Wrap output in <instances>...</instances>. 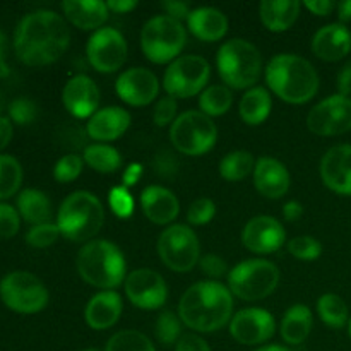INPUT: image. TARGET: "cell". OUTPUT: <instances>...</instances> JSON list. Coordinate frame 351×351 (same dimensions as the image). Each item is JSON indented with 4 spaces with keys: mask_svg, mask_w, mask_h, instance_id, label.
<instances>
[{
    "mask_svg": "<svg viewBox=\"0 0 351 351\" xmlns=\"http://www.w3.org/2000/svg\"><path fill=\"white\" fill-rule=\"evenodd\" d=\"M71 31L60 14L38 9L17 23L14 48L21 62L33 67L48 65L67 51Z\"/></svg>",
    "mask_w": 351,
    "mask_h": 351,
    "instance_id": "obj_1",
    "label": "cell"
},
{
    "mask_svg": "<svg viewBox=\"0 0 351 351\" xmlns=\"http://www.w3.org/2000/svg\"><path fill=\"white\" fill-rule=\"evenodd\" d=\"M178 315L187 328L197 332L219 331L232 321V291L218 281H199L182 295Z\"/></svg>",
    "mask_w": 351,
    "mask_h": 351,
    "instance_id": "obj_2",
    "label": "cell"
},
{
    "mask_svg": "<svg viewBox=\"0 0 351 351\" xmlns=\"http://www.w3.org/2000/svg\"><path fill=\"white\" fill-rule=\"evenodd\" d=\"M266 82L271 91L290 105H304L319 91V74L307 58L295 53H280L266 67Z\"/></svg>",
    "mask_w": 351,
    "mask_h": 351,
    "instance_id": "obj_3",
    "label": "cell"
},
{
    "mask_svg": "<svg viewBox=\"0 0 351 351\" xmlns=\"http://www.w3.org/2000/svg\"><path fill=\"white\" fill-rule=\"evenodd\" d=\"M77 273L88 285L103 290L120 287L127 278L122 250L108 240H91L77 254Z\"/></svg>",
    "mask_w": 351,
    "mask_h": 351,
    "instance_id": "obj_4",
    "label": "cell"
},
{
    "mask_svg": "<svg viewBox=\"0 0 351 351\" xmlns=\"http://www.w3.org/2000/svg\"><path fill=\"white\" fill-rule=\"evenodd\" d=\"M105 223L101 201L88 191H77L62 201L57 213L60 235L72 242H91Z\"/></svg>",
    "mask_w": 351,
    "mask_h": 351,
    "instance_id": "obj_5",
    "label": "cell"
},
{
    "mask_svg": "<svg viewBox=\"0 0 351 351\" xmlns=\"http://www.w3.org/2000/svg\"><path fill=\"white\" fill-rule=\"evenodd\" d=\"M216 65L221 81L233 89H250L263 74V57L256 45L233 38L219 47Z\"/></svg>",
    "mask_w": 351,
    "mask_h": 351,
    "instance_id": "obj_6",
    "label": "cell"
},
{
    "mask_svg": "<svg viewBox=\"0 0 351 351\" xmlns=\"http://www.w3.org/2000/svg\"><path fill=\"white\" fill-rule=\"evenodd\" d=\"M187 43V29L173 17H151L141 31V48L153 64H168L177 60Z\"/></svg>",
    "mask_w": 351,
    "mask_h": 351,
    "instance_id": "obj_7",
    "label": "cell"
},
{
    "mask_svg": "<svg viewBox=\"0 0 351 351\" xmlns=\"http://www.w3.org/2000/svg\"><path fill=\"white\" fill-rule=\"evenodd\" d=\"M280 285V269L266 259H247L228 273V288L240 300L267 298Z\"/></svg>",
    "mask_w": 351,
    "mask_h": 351,
    "instance_id": "obj_8",
    "label": "cell"
},
{
    "mask_svg": "<svg viewBox=\"0 0 351 351\" xmlns=\"http://www.w3.org/2000/svg\"><path fill=\"white\" fill-rule=\"evenodd\" d=\"M170 141L175 149L187 156H202L216 146L218 127L201 110L180 113L170 127Z\"/></svg>",
    "mask_w": 351,
    "mask_h": 351,
    "instance_id": "obj_9",
    "label": "cell"
},
{
    "mask_svg": "<svg viewBox=\"0 0 351 351\" xmlns=\"http://www.w3.org/2000/svg\"><path fill=\"white\" fill-rule=\"evenodd\" d=\"M3 304L21 314H36L48 304V290L29 271H10L0 280Z\"/></svg>",
    "mask_w": 351,
    "mask_h": 351,
    "instance_id": "obj_10",
    "label": "cell"
},
{
    "mask_svg": "<svg viewBox=\"0 0 351 351\" xmlns=\"http://www.w3.org/2000/svg\"><path fill=\"white\" fill-rule=\"evenodd\" d=\"M209 77H211V67L204 57L182 55L168 65L163 75V88L171 98L185 99L201 95Z\"/></svg>",
    "mask_w": 351,
    "mask_h": 351,
    "instance_id": "obj_11",
    "label": "cell"
},
{
    "mask_svg": "<svg viewBox=\"0 0 351 351\" xmlns=\"http://www.w3.org/2000/svg\"><path fill=\"white\" fill-rule=\"evenodd\" d=\"M158 254L168 269L187 273L201 261V245L187 225H170L158 239Z\"/></svg>",
    "mask_w": 351,
    "mask_h": 351,
    "instance_id": "obj_12",
    "label": "cell"
},
{
    "mask_svg": "<svg viewBox=\"0 0 351 351\" xmlns=\"http://www.w3.org/2000/svg\"><path fill=\"white\" fill-rule=\"evenodd\" d=\"M86 55L95 71L112 74L125 64L127 41L115 27H101L89 36Z\"/></svg>",
    "mask_w": 351,
    "mask_h": 351,
    "instance_id": "obj_13",
    "label": "cell"
},
{
    "mask_svg": "<svg viewBox=\"0 0 351 351\" xmlns=\"http://www.w3.org/2000/svg\"><path fill=\"white\" fill-rule=\"evenodd\" d=\"M307 127L321 137L339 136L351 130V98L332 95L322 99L307 115Z\"/></svg>",
    "mask_w": 351,
    "mask_h": 351,
    "instance_id": "obj_14",
    "label": "cell"
},
{
    "mask_svg": "<svg viewBox=\"0 0 351 351\" xmlns=\"http://www.w3.org/2000/svg\"><path fill=\"white\" fill-rule=\"evenodd\" d=\"M123 288H125V295L130 304L143 311L161 308L168 298V287L165 278L147 267H141L127 274Z\"/></svg>",
    "mask_w": 351,
    "mask_h": 351,
    "instance_id": "obj_15",
    "label": "cell"
},
{
    "mask_svg": "<svg viewBox=\"0 0 351 351\" xmlns=\"http://www.w3.org/2000/svg\"><path fill=\"white\" fill-rule=\"evenodd\" d=\"M274 331H276V322L266 308H243L230 321L232 338L245 346H256L269 341L274 336Z\"/></svg>",
    "mask_w": 351,
    "mask_h": 351,
    "instance_id": "obj_16",
    "label": "cell"
},
{
    "mask_svg": "<svg viewBox=\"0 0 351 351\" xmlns=\"http://www.w3.org/2000/svg\"><path fill=\"white\" fill-rule=\"evenodd\" d=\"M115 91L123 103L130 106H147L160 93V81L149 69L132 67L119 75Z\"/></svg>",
    "mask_w": 351,
    "mask_h": 351,
    "instance_id": "obj_17",
    "label": "cell"
},
{
    "mask_svg": "<svg viewBox=\"0 0 351 351\" xmlns=\"http://www.w3.org/2000/svg\"><path fill=\"white\" fill-rule=\"evenodd\" d=\"M287 242L283 225L273 216H256L242 230V243L254 254L278 252Z\"/></svg>",
    "mask_w": 351,
    "mask_h": 351,
    "instance_id": "obj_18",
    "label": "cell"
},
{
    "mask_svg": "<svg viewBox=\"0 0 351 351\" xmlns=\"http://www.w3.org/2000/svg\"><path fill=\"white\" fill-rule=\"evenodd\" d=\"M62 103L75 119H91L98 112L99 88L89 75L77 74L65 82Z\"/></svg>",
    "mask_w": 351,
    "mask_h": 351,
    "instance_id": "obj_19",
    "label": "cell"
},
{
    "mask_svg": "<svg viewBox=\"0 0 351 351\" xmlns=\"http://www.w3.org/2000/svg\"><path fill=\"white\" fill-rule=\"evenodd\" d=\"M321 178L339 195H351V144L332 146L321 160Z\"/></svg>",
    "mask_w": 351,
    "mask_h": 351,
    "instance_id": "obj_20",
    "label": "cell"
},
{
    "mask_svg": "<svg viewBox=\"0 0 351 351\" xmlns=\"http://www.w3.org/2000/svg\"><path fill=\"white\" fill-rule=\"evenodd\" d=\"M252 175L257 192L267 199L283 197L288 192V189H290V171L276 158H259L256 161Z\"/></svg>",
    "mask_w": 351,
    "mask_h": 351,
    "instance_id": "obj_21",
    "label": "cell"
},
{
    "mask_svg": "<svg viewBox=\"0 0 351 351\" xmlns=\"http://www.w3.org/2000/svg\"><path fill=\"white\" fill-rule=\"evenodd\" d=\"M139 201L144 216L154 225H170L180 213V202L177 195L170 189L161 185H147L141 192Z\"/></svg>",
    "mask_w": 351,
    "mask_h": 351,
    "instance_id": "obj_22",
    "label": "cell"
},
{
    "mask_svg": "<svg viewBox=\"0 0 351 351\" xmlns=\"http://www.w3.org/2000/svg\"><path fill=\"white\" fill-rule=\"evenodd\" d=\"M130 113L122 106H106L98 110L86 123V134L101 144L117 141L130 127Z\"/></svg>",
    "mask_w": 351,
    "mask_h": 351,
    "instance_id": "obj_23",
    "label": "cell"
},
{
    "mask_svg": "<svg viewBox=\"0 0 351 351\" xmlns=\"http://www.w3.org/2000/svg\"><path fill=\"white\" fill-rule=\"evenodd\" d=\"M312 51L324 62H338L351 51V33L341 23L322 26L312 38Z\"/></svg>",
    "mask_w": 351,
    "mask_h": 351,
    "instance_id": "obj_24",
    "label": "cell"
},
{
    "mask_svg": "<svg viewBox=\"0 0 351 351\" xmlns=\"http://www.w3.org/2000/svg\"><path fill=\"white\" fill-rule=\"evenodd\" d=\"M122 311V297L115 290H103L91 297L86 305V324L95 331H105L119 322Z\"/></svg>",
    "mask_w": 351,
    "mask_h": 351,
    "instance_id": "obj_25",
    "label": "cell"
},
{
    "mask_svg": "<svg viewBox=\"0 0 351 351\" xmlns=\"http://www.w3.org/2000/svg\"><path fill=\"white\" fill-rule=\"evenodd\" d=\"M65 19L82 31H98L108 21V7L101 0H65L62 2Z\"/></svg>",
    "mask_w": 351,
    "mask_h": 351,
    "instance_id": "obj_26",
    "label": "cell"
},
{
    "mask_svg": "<svg viewBox=\"0 0 351 351\" xmlns=\"http://www.w3.org/2000/svg\"><path fill=\"white\" fill-rule=\"evenodd\" d=\"M187 29L197 40L213 43L228 33V17L215 7H197L189 14Z\"/></svg>",
    "mask_w": 351,
    "mask_h": 351,
    "instance_id": "obj_27",
    "label": "cell"
},
{
    "mask_svg": "<svg viewBox=\"0 0 351 351\" xmlns=\"http://www.w3.org/2000/svg\"><path fill=\"white\" fill-rule=\"evenodd\" d=\"M259 16L266 29L283 33L297 23L300 2L297 0H264L259 5Z\"/></svg>",
    "mask_w": 351,
    "mask_h": 351,
    "instance_id": "obj_28",
    "label": "cell"
},
{
    "mask_svg": "<svg viewBox=\"0 0 351 351\" xmlns=\"http://www.w3.org/2000/svg\"><path fill=\"white\" fill-rule=\"evenodd\" d=\"M271 108H273V99H271L269 91L261 86H254V88L247 89L245 95L240 99L239 113L240 119L247 125L256 127L269 119Z\"/></svg>",
    "mask_w": 351,
    "mask_h": 351,
    "instance_id": "obj_29",
    "label": "cell"
},
{
    "mask_svg": "<svg viewBox=\"0 0 351 351\" xmlns=\"http://www.w3.org/2000/svg\"><path fill=\"white\" fill-rule=\"evenodd\" d=\"M314 326V317L307 305H293L285 312L281 321V338L288 345H302L308 338Z\"/></svg>",
    "mask_w": 351,
    "mask_h": 351,
    "instance_id": "obj_30",
    "label": "cell"
},
{
    "mask_svg": "<svg viewBox=\"0 0 351 351\" xmlns=\"http://www.w3.org/2000/svg\"><path fill=\"white\" fill-rule=\"evenodd\" d=\"M17 209L19 215L31 225H43L50 223L51 218V204L47 194L38 189H24L17 195Z\"/></svg>",
    "mask_w": 351,
    "mask_h": 351,
    "instance_id": "obj_31",
    "label": "cell"
},
{
    "mask_svg": "<svg viewBox=\"0 0 351 351\" xmlns=\"http://www.w3.org/2000/svg\"><path fill=\"white\" fill-rule=\"evenodd\" d=\"M82 160L89 168L99 173H113L122 167V156L110 144H91L82 153Z\"/></svg>",
    "mask_w": 351,
    "mask_h": 351,
    "instance_id": "obj_32",
    "label": "cell"
},
{
    "mask_svg": "<svg viewBox=\"0 0 351 351\" xmlns=\"http://www.w3.org/2000/svg\"><path fill=\"white\" fill-rule=\"evenodd\" d=\"M317 314L326 326L332 329L345 328L350 322V311L339 295L326 293L317 300Z\"/></svg>",
    "mask_w": 351,
    "mask_h": 351,
    "instance_id": "obj_33",
    "label": "cell"
},
{
    "mask_svg": "<svg viewBox=\"0 0 351 351\" xmlns=\"http://www.w3.org/2000/svg\"><path fill=\"white\" fill-rule=\"evenodd\" d=\"M233 95L228 86L215 84L199 95V108L208 117H221L232 108Z\"/></svg>",
    "mask_w": 351,
    "mask_h": 351,
    "instance_id": "obj_34",
    "label": "cell"
},
{
    "mask_svg": "<svg viewBox=\"0 0 351 351\" xmlns=\"http://www.w3.org/2000/svg\"><path fill=\"white\" fill-rule=\"evenodd\" d=\"M254 167H256V160L249 151H232L219 163V175L226 182H242L243 178L254 173Z\"/></svg>",
    "mask_w": 351,
    "mask_h": 351,
    "instance_id": "obj_35",
    "label": "cell"
},
{
    "mask_svg": "<svg viewBox=\"0 0 351 351\" xmlns=\"http://www.w3.org/2000/svg\"><path fill=\"white\" fill-rule=\"evenodd\" d=\"M23 182L21 163L10 154H0V199L16 194Z\"/></svg>",
    "mask_w": 351,
    "mask_h": 351,
    "instance_id": "obj_36",
    "label": "cell"
},
{
    "mask_svg": "<svg viewBox=\"0 0 351 351\" xmlns=\"http://www.w3.org/2000/svg\"><path fill=\"white\" fill-rule=\"evenodd\" d=\"M105 351H156L151 339L136 329H127L113 335L106 343Z\"/></svg>",
    "mask_w": 351,
    "mask_h": 351,
    "instance_id": "obj_37",
    "label": "cell"
},
{
    "mask_svg": "<svg viewBox=\"0 0 351 351\" xmlns=\"http://www.w3.org/2000/svg\"><path fill=\"white\" fill-rule=\"evenodd\" d=\"M156 338L161 345L171 346L182 338V319L171 311H163L156 321Z\"/></svg>",
    "mask_w": 351,
    "mask_h": 351,
    "instance_id": "obj_38",
    "label": "cell"
},
{
    "mask_svg": "<svg viewBox=\"0 0 351 351\" xmlns=\"http://www.w3.org/2000/svg\"><path fill=\"white\" fill-rule=\"evenodd\" d=\"M288 252L298 261H315L321 257L322 254V245L319 240H315L314 237L308 235H300L295 237L288 242Z\"/></svg>",
    "mask_w": 351,
    "mask_h": 351,
    "instance_id": "obj_39",
    "label": "cell"
},
{
    "mask_svg": "<svg viewBox=\"0 0 351 351\" xmlns=\"http://www.w3.org/2000/svg\"><path fill=\"white\" fill-rule=\"evenodd\" d=\"M82 167H84V160H82L79 154H74V153L65 154V156H62L53 167L55 180L60 182V184L74 182L75 178L81 175Z\"/></svg>",
    "mask_w": 351,
    "mask_h": 351,
    "instance_id": "obj_40",
    "label": "cell"
},
{
    "mask_svg": "<svg viewBox=\"0 0 351 351\" xmlns=\"http://www.w3.org/2000/svg\"><path fill=\"white\" fill-rule=\"evenodd\" d=\"M108 206L117 218L127 219L132 216L136 202H134V197L129 189L123 187V185H117V187H113L110 191Z\"/></svg>",
    "mask_w": 351,
    "mask_h": 351,
    "instance_id": "obj_41",
    "label": "cell"
},
{
    "mask_svg": "<svg viewBox=\"0 0 351 351\" xmlns=\"http://www.w3.org/2000/svg\"><path fill=\"white\" fill-rule=\"evenodd\" d=\"M60 237V230H58L57 223H43V225H34L29 232L26 233V242L31 247L36 249H45L55 243Z\"/></svg>",
    "mask_w": 351,
    "mask_h": 351,
    "instance_id": "obj_42",
    "label": "cell"
},
{
    "mask_svg": "<svg viewBox=\"0 0 351 351\" xmlns=\"http://www.w3.org/2000/svg\"><path fill=\"white\" fill-rule=\"evenodd\" d=\"M216 216V204L208 197L195 199L191 204L187 211V221L191 225L202 226L208 225V223L213 221V218Z\"/></svg>",
    "mask_w": 351,
    "mask_h": 351,
    "instance_id": "obj_43",
    "label": "cell"
},
{
    "mask_svg": "<svg viewBox=\"0 0 351 351\" xmlns=\"http://www.w3.org/2000/svg\"><path fill=\"white\" fill-rule=\"evenodd\" d=\"M9 115L19 125H27V123H31L36 119L38 106L36 103L27 98H16L10 101Z\"/></svg>",
    "mask_w": 351,
    "mask_h": 351,
    "instance_id": "obj_44",
    "label": "cell"
},
{
    "mask_svg": "<svg viewBox=\"0 0 351 351\" xmlns=\"http://www.w3.org/2000/svg\"><path fill=\"white\" fill-rule=\"evenodd\" d=\"M177 99L171 96H163L160 101L156 103L153 110V120L158 127H165L168 123H173L177 120Z\"/></svg>",
    "mask_w": 351,
    "mask_h": 351,
    "instance_id": "obj_45",
    "label": "cell"
},
{
    "mask_svg": "<svg viewBox=\"0 0 351 351\" xmlns=\"http://www.w3.org/2000/svg\"><path fill=\"white\" fill-rule=\"evenodd\" d=\"M19 211L7 202H0V237L9 239L19 230Z\"/></svg>",
    "mask_w": 351,
    "mask_h": 351,
    "instance_id": "obj_46",
    "label": "cell"
},
{
    "mask_svg": "<svg viewBox=\"0 0 351 351\" xmlns=\"http://www.w3.org/2000/svg\"><path fill=\"white\" fill-rule=\"evenodd\" d=\"M199 266L201 269L208 274L209 278H223L225 274H228V266H226L225 259H221L216 254H206L199 261Z\"/></svg>",
    "mask_w": 351,
    "mask_h": 351,
    "instance_id": "obj_47",
    "label": "cell"
},
{
    "mask_svg": "<svg viewBox=\"0 0 351 351\" xmlns=\"http://www.w3.org/2000/svg\"><path fill=\"white\" fill-rule=\"evenodd\" d=\"M161 7L167 12L168 17H173V19L180 21L187 19L189 14H191V7L187 2H182V0H165L161 2Z\"/></svg>",
    "mask_w": 351,
    "mask_h": 351,
    "instance_id": "obj_48",
    "label": "cell"
},
{
    "mask_svg": "<svg viewBox=\"0 0 351 351\" xmlns=\"http://www.w3.org/2000/svg\"><path fill=\"white\" fill-rule=\"evenodd\" d=\"M175 351H211L208 343L202 338L195 335H185L182 336L180 341L177 343V350Z\"/></svg>",
    "mask_w": 351,
    "mask_h": 351,
    "instance_id": "obj_49",
    "label": "cell"
},
{
    "mask_svg": "<svg viewBox=\"0 0 351 351\" xmlns=\"http://www.w3.org/2000/svg\"><path fill=\"white\" fill-rule=\"evenodd\" d=\"M336 5L338 3H335L332 0H307V2H304L305 9H308L312 14L321 17L329 16L336 9Z\"/></svg>",
    "mask_w": 351,
    "mask_h": 351,
    "instance_id": "obj_50",
    "label": "cell"
},
{
    "mask_svg": "<svg viewBox=\"0 0 351 351\" xmlns=\"http://www.w3.org/2000/svg\"><path fill=\"white\" fill-rule=\"evenodd\" d=\"M144 173V168L141 163H130L129 167L123 170V177H122V185L123 187L130 189L134 187V185L137 184V182L141 180V177H143Z\"/></svg>",
    "mask_w": 351,
    "mask_h": 351,
    "instance_id": "obj_51",
    "label": "cell"
},
{
    "mask_svg": "<svg viewBox=\"0 0 351 351\" xmlns=\"http://www.w3.org/2000/svg\"><path fill=\"white\" fill-rule=\"evenodd\" d=\"M338 89L339 95L341 96H348L351 95V62L346 64L345 67L341 69V72L338 74Z\"/></svg>",
    "mask_w": 351,
    "mask_h": 351,
    "instance_id": "obj_52",
    "label": "cell"
},
{
    "mask_svg": "<svg viewBox=\"0 0 351 351\" xmlns=\"http://www.w3.org/2000/svg\"><path fill=\"white\" fill-rule=\"evenodd\" d=\"M106 7H108L110 12L115 14H127L130 10H134L137 7L136 0H108L106 2Z\"/></svg>",
    "mask_w": 351,
    "mask_h": 351,
    "instance_id": "obj_53",
    "label": "cell"
},
{
    "mask_svg": "<svg viewBox=\"0 0 351 351\" xmlns=\"http://www.w3.org/2000/svg\"><path fill=\"white\" fill-rule=\"evenodd\" d=\"M302 215H304V206L298 201H288L283 206V216L287 221H297L302 218Z\"/></svg>",
    "mask_w": 351,
    "mask_h": 351,
    "instance_id": "obj_54",
    "label": "cell"
},
{
    "mask_svg": "<svg viewBox=\"0 0 351 351\" xmlns=\"http://www.w3.org/2000/svg\"><path fill=\"white\" fill-rule=\"evenodd\" d=\"M10 137H12V123H10L9 117L0 115V149L9 144Z\"/></svg>",
    "mask_w": 351,
    "mask_h": 351,
    "instance_id": "obj_55",
    "label": "cell"
},
{
    "mask_svg": "<svg viewBox=\"0 0 351 351\" xmlns=\"http://www.w3.org/2000/svg\"><path fill=\"white\" fill-rule=\"evenodd\" d=\"M336 10H338V17L343 23H348L351 21V0H345V2H339L336 5Z\"/></svg>",
    "mask_w": 351,
    "mask_h": 351,
    "instance_id": "obj_56",
    "label": "cell"
},
{
    "mask_svg": "<svg viewBox=\"0 0 351 351\" xmlns=\"http://www.w3.org/2000/svg\"><path fill=\"white\" fill-rule=\"evenodd\" d=\"M256 351H291V350L285 348V346H280V345H267V346H263V348H259Z\"/></svg>",
    "mask_w": 351,
    "mask_h": 351,
    "instance_id": "obj_57",
    "label": "cell"
},
{
    "mask_svg": "<svg viewBox=\"0 0 351 351\" xmlns=\"http://www.w3.org/2000/svg\"><path fill=\"white\" fill-rule=\"evenodd\" d=\"M3 50H5V34L0 31V62L3 58Z\"/></svg>",
    "mask_w": 351,
    "mask_h": 351,
    "instance_id": "obj_58",
    "label": "cell"
},
{
    "mask_svg": "<svg viewBox=\"0 0 351 351\" xmlns=\"http://www.w3.org/2000/svg\"><path fill=\"white\" fill-rule=\"evenodd\" d=\"M3 108H5V98H3V93L0 91V115H2Z\"/></svg>",
    "mask_w": 351,
    "mask_h": 351,
    "instance_id": "obj_59",
    "label": "cell"
},
{
    "mask_svg": "<svg viewBox=\"0 0 351 351\" xmlns=\"http://www.w3.org/2000/svg\"><path fill=\"white\" fill-rule=\"evenodd\" d=\"M348 332H350V338H351V317H350V322H348Z\"/></svg>",
    "mask_w": 351,
    "mask_h": 351,
    "instance_id": "obj_60",
    "label": "cell"
},
{
    "mask_svg": "<svg viewBox=\"0 0 351 351\" xmlns=\"http://www.w3.org/2000/svg\"><path fill=\"white\" fill-rule=\"evenodd\" d=\"M84 351H98V350H91V348H89V350H84Z\"/></svg>",
    "mask_w": 351,
    "mask_h": 351,
    "instance_id": "obj_61",
    "label": "cell"
}]
</instances>
